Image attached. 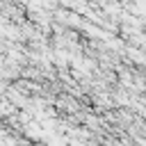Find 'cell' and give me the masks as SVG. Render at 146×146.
Segmentation results:
<instances>
[{"instance_id":"obj_1","label":"cell","mask_w":146,"mask_h":146,"mask_svg":"<svg viewBox=\"0 0 146 146\" xmlns=\"http://www.w3.org/2000/svg\"><path fill=\"white\" fill-rule=\"evenodd\" d=\"M14 112V105H9V103H2L0 105V116H9Z\"/></svg>"}]
</instances>
